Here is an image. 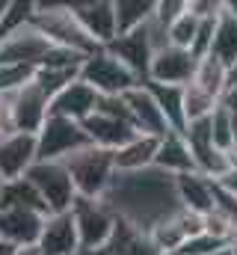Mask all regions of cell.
Returning a JSON list of instances; mask_svg holds the SVG:
<instances>
[{"label": "cell", "instance_id": "obj_31", "mask_svg": "<svg viewBox=\"0 0 237 255\" xmlns=\"http://www.w3.org/2000/svg\"><path fill=\"white\" fill-rule=\"evenodd\" d=\"M196 27H199V18L196 15H190V12L178 15L175 21L169 24V45L172 48H181V51H190V45L196 39Z\"/></svg>", "mask_w": 237, "mask_h": 255}, {"label": "cell", "instance_id": "obj_19", "mask_svg": "<svg viewBox=\"0 0 237 255\" xmlns=\"http://www.w3.org/2000/svg\"><path fill=\"white\" fill-rule=\"evenodd\" d=\"M175 196H178V205L184 211H190V214H199V217H211L214 214V181L205 178L202 172L178 175Z\"/></svg>", "mask_w": 237, "mask_h": 255}, {"label": "cell", "instance_id": "obj_20", "mask_svg": "<svg viewBox=\"0 0 237 255\" xmlns=\"http://www.w3.org/2000/svg\"><path fill=\"white\" fill-rule=\"evenodd\" d=\"M157 136H145L139 133L136 139H130L127 145H121L113 151V163H116L118 175H130V172H142L154 166V154H157Z\"/></svg>", "mask_w": 237, "mask_h": 255}, {"label": "cell", "instance_id": "obj_29", "mask_svg": "<svg viewBox=\"0 0 237 255\" xmlns=\"http://www.w3.org/2000/svg\"><path fill=\"white\" fill-rule=\"evenodd\" d=\"M36 68L30 65H0V95H15L27 83H33Z\"/></svg>", "mask_w": 237, "mask_h": 255}, {"label": "cell", "instance_id": "obj_21", "mask_svg": "<svg viewBox=\"0 0 237 255\" xmlns=\"http://www.w3.org/2000/svg\"><path fill=\"white\" fill-rule=\"evenodd\" d=\"M142 86L151 92V98H154V104L160 107V113H163V119H166L169 130L184 133V128H187V113H184V86H163V83H151V80H145Z\"/></svg>", "mask_w": 237, "mask_h": 255}, {"label": "cell", "instance_id": "obj_9", "mask_svg": "<svg viewBox=\"0 0 237 255\" xmlns=\"http://www.w3.org/2000/svg\"><path fill=\"white\" fill-rule=\"evenodd\" d=\"M196 65L199 60L190 51L181 48H163L151 57V68H148V80L151 83H163V86H190L196 77Z\"/></svg>", "mask_w": 237, "mask_h": 255}, {"label": "cell", "instance_id": "obj_38", "mask_svg": "<svg viewBox=\"0 0 237 255\" xmlns=\"http://www.w3.org/2000/svg\"><path fill=\"white\" fill-rule=\"evenodd\" d=\"M15 255H42V253H39V247H24V250H18Z\"/></svg>", "mask_w": 237, "mask_h": 255}, {"label": "cell", "instance_id": "obj_40", "mask_svg": "<svg viewBox=\"0 0 237 255\" xmlns=\"http://www.w3.org/2000/svg\"><path fill=\"white\" fill-rule=\"evenodd\" d=\"M226 9H229V12L237 18V0H229V3H226Z\"/></svg>", "mask_w": 237, "mask_h": 255}, {"label": "cell", "instance_id": "obj_14", "mask_svg": "<svg viewBox=\"0 0 237 255\" xmlns=\"http://www.w3.org/2000/svg\"><path fill=\"white\" fill-rule=\"evenodd\" d=\"M39 253L42 255H80V238L71 211L62 214H48L42 235H39Z\"/></svg>", "mask_w": 237, "mask_h": 255}, {"label": "cell", "instance_id": "obj_30", "mask_svg": "<svg viewBox=\"0 0 237 255\" xmlns=\"http://www.w3.org/2000/svg\"><path fill=\"white\" fill-rule=\"evenodd\" d=\"M211 139H214V145L223 151V154H229L232 148H235V130H232V116L223 110V107H217L214 113H211Z\"/></svg>", "mask_w": 237, "mask_h": 255}, {"label": "cell", "instance_id": "obj_26", "mask_svg": "<svg viewBox=\"0 0 237 255\" xmlns=\"http://www.w3.org/2000/svg\"><path fill=\"white\" fill-rule=\"evenodd\" d=\"M33 12H36V3L33 0H15V3H3L0 9V42L15 36L18 30L30 27L33 24Z\"/></svg>", "mask_w": 237, "mask_h": 255}, {"label": "cell", "instance_id": "obj_32", "mask_svg": "<svg viewBox=\"0 0 237 255\" xmlns=\"http://www.w3.org/2000/svg\"><path fill=\"white\" fill-rule=\"evenodd\" d=\"M214 30H217V15H214V18H199V27H196V39H193V45H190V54H193L196 60H205V57H211Z\"/></svg>", "mask_w": 237, "mask_h": 255}, {"label": "cell", "instance_id": "obj_12", "mask_svg": "<svg viewBox=\"0 0 237 255\" xmlns=\"http://www.w3.org/2000/svg\"><path fill=\"white\" fill-rule=\"evenodd\" d=\"M121 101H124V107H127L130 125L136 128V133L157 136V139L169 133V125H166V119H163L160 107L154 104L151 92H148L142 83H139V86H133L130 92H124V95H121Z\"/></svg>", "mask_w": 237, "mask_h": 255}, {"label": "cell", "instance_id": "obj_33", "mask_svg": "<svg viewBox=\"0 0 237 255\" xmlns=\"http://www.w3.org/2000/svg\"><path fill=\"white\" fill-rule=\"evenodd\" d=\"M187 12V0H157V9H154V21L160 27L169 30V24L175 21L178 15Z\"/></svg>", "mask_w": 237, "mask_h": 255}, {"label": "cell", "instance_id": "obj_37", "mask_svg": "<svg viewBox=\"0 0 237 255\" xmlns=\"http://www.w3.org/2000/svg\"><path fill=\"white\" fill-rule=\"evenodd\" d=\"M15 253H18V247H12V244L0 241V255H15Z\"/></svg>", "mask_w": 237, "mask_h": 255}, {"label": "cell", "instance_id": "obj_15", "mask_svg": "<svg viewBox=\"0 0 237 255\" xmlns=\"http://www.w3.org/2000/svg\"><path fill=\"white\" fill-rule=\"evenodd\" d=\"M98 98H101V95L77 77V80L68 83L59 95L51 98V116H59V119H68V122L83 125V122L98 110Z\"/></svg>", "mask_w": 237, "mask_h": 255}, {"label": "cell", "instance_id": "obj_11", "mask_svg": "<svg viewBox=\"0 0 237 255\" xmlns=\"http://www.w3.org/2000/svg\"><path fill=\"white\" fill-rule=\"evenodd\" d=\"M51 116V101L36 89V83H27L21 92L12 95V130L15 133H39Z\"/></svg>", "mask_w": 237, "mask_h": 255}, {"label": "cell", "instance_id": "obj_16", "mask_svg": "<svg viewBox=\"0 0 237 255\" xmlns=\"http://www.w3.org/2000/svg\"><path fill=\"white\" fill-rule=\"evenodd\" d=\"M42 226H45V214L21 211V208H0V241H6L18 250L36 247Z\"/></svg>", "mask_w": 237, "mask_h": 255}, {"label": "cell", "instance_id": "obj_41", "mask_svg": "<svg viewBox=\"0 0 237 255\" xmlns=\"http://www.w3.org/2000/svg\"><path fill=\"white\" fill-rule=\"evenodd\" d=\"M0 187H3V178H0Z\"/></svg>", "mask_w": 237, "mask_h": 255}, {"label": "cell", "instance_id": "obj_42", "mask_svg": "<svg viewBox=\"0 0 237 255\" xmlns=\"http://www.w3.org/2000/svg\"><path fill=\"white\" fill-rule=\"evenodd\" d=\"M223 255H229V253H223Z\"/></svg>", "mask_w": 237, "mask_h": 255}, {"label": "cell", "instance_id": "obj_3", "mask_svg": "<svg viewBox=\"0 0 237 255\" xmlns=\"http://www.w3.org/2000/svg\"><path fill=\"white\" fill-rule=\"evenodd\" d=\"M71 217L80 238V253H95L110 244L116 229V211L104 199H83L77 196L71 205Z\"/></svg>", "mask_w": 237, "mask_h": 255}, {"label": "cell", "instance_id": "obj_22", "mask_svg": "<svg viewBox=\"0 0 237 255\" xmlns=\"http://www.w3.org/2000/svg\"><path fill=\"white\" fill-rule=\"evenodd\" d=\"M211 57L220 60L226 68H232L237 63V18L226 9H220L217 15V30H214V45H211Z\"/></svg>", "mask_w": 237, "mask_h": 255}, {"label": "cell", "instance_id": "obj_6", "mask_svg": "<svg viewBox=\"0 0 237 255\" xmlns=\"http://www.w3.org/2000/svg\"><path fill=\"white\" fill-rule=\"evenodd\" d=\"M80 80L86 86H92L98 95H124L133 86H139V80L118 63L113 54H107L104 48L92 57H86L80 65Z\"/></svg>", "mask_w": 237, "mask_h": 255}, {"label": "cell", "instance_id": "obj_34", "mask_svg": "<svg viewBox=\"0 0 237 255\" xmlns=\"http://www.w3.org/2000/svg\"><path fill=\"white\" fill-rule=\"evenodd\" d=\"M15 133L12 130V95H0V136Z\"/></svg>", "mask_w": 237, "mask_h": 255}, {"label": "cell", "instance_id": "obj_24", "mask_svg": "<svg viewBox=\"0 0 237 255\" xmlns=\"http://www.w3.org/2000/svg\"><path fill=\"white\" fill-rule=\"evenodd\" d=\"M113 9H116V33L121 36L148 24L157 9V0H113Z\"/></svg>", "mask_w": 237, "mask_h": 255}, {"label": "cell", "instance_id": "obj_10", "mask_svg": "<svg viewBox=\"0 0 237 255\" xmlns=\"http://www.w3.org/2000/svg\"><path fill=\"white\" fill-rule=\"evenodd\" d=\"M51 51V42L30 24L24 30H18L15 36L0 42V65H30L39 68L45 60V54Z\"/></svg>", "mask_w": 237, "mask_h": 255}, {"label": "cell", "instance_id": "obj_8", "mask_svg": "<svg viewBox=\"0 0 237 255\" xmlns=\"http://www.w3.org/2000/svg\"><path fill=\"white\" fill-rule=\"evenodd\" d=\"M68 6H71V15L77 18V24L86 30V36L98 48H107L118 36L113 0H86V3H68Z\"/></svg>", "mask_w": 237, "mask_h": 255}, {"label": "cell", "instance_id": "obj_18", "mask_svg": "<svg viewBox=\"0 0 237 255\" xmlns=\"http://www.w3.org/2000/svg\"><path fill=\"white\" fill-rule=\"evenodd\" d=\"M154 169H160V172L169 175V178L196 172V160H193V154H190V145H187L184 133L169 130L166 136H160L157 154H154Z\"/></svg>", "mask_w": 237, "mask_h": 255}, {"label": "cell", "instance_id": "obj_39", "mask_svg": "<svg viewBox=\"0 0 237 255\" xmlns=\"http://www.w3.org/2000/svg\"><path fill=\"white\" fill-rule=\"evenodd\" d=\"M229 83H237V63L229 68Z\"/></svg>", "mask_w": 237, "mask_h": 255}, {"label": "cell", "instance_id": "obj_13", "mask_svg": "<svg viewBox=\"0 0 237 255\" xmlns=\"http://www.w3.org/2000/svg\"><path fill=\"white\" fill-rule=\"evenodd\" d=\"M36 160H39V154H36V136L33 133L0 136V178L3 181L24 178Z\"/></svg>", "mask_w": 237, "mask_h": 255}, {"label": "cell", "instance_id": "obj_35", "mask_svg": "<svg viewBox=\"0 0 237 255\" xmlns=\"http://www.w3.org/2000/svg\"><path fill=\"white\" fill-rule=\"evenodd\" d=\"M220 107H223L229 116L237 119V83H229V86H226V92H223V98H220Z\"/></svg>", "mask_w": 237, "mask_h": 255}, {"label": "cell", "instance_id": "obj_4", "mask_svg": "<svg viewBox=\"0 0 237 255\" xmlns=\"http://www.w3.org/2000/svg\"><path fill=\"white\" fill-rule=\"evenodd\" d=\"M24 178L42 196V202L48 205V214L71 211V205L77 199V190H74L71 175H68L62 160H36Z\"/></svg>", "mask_w": 237, "mask_h": 255}, {"label": "cell", "instance_id": "obj_25", "mask_svg": "<svg viewBox=\"0 0 237 255\" xmlns=\"http://www.w3.org/2000/svg\"><path fill=\"white\" fill-rule=\"evenodd\" d=\"M193 86L205 89L208 95H214L220 101L223 92H226V86H229V68L220 63V60H214V57H205V60H199V65H196Z\"/></svg>", "mask_w": 237, "mask_h": 255}, {"label": "cell", "instance_id": "obj_27", "mask_svg": "<svg viewBox=\"0 0 237 255\" xmlns=\"http://www.w3.org/2000/svg\"><path fill=\"white\" fill-rule=\"evenodd\" d=\"M220 107V101L214 98V95H208L205 89H199V86H184V113H187V125L190 122H196V119H208L214 110Z\"/></svg>", "mask_w": 237, "mask_h": 255}, {"label": "cell", "instance_id": "obj_28", "mask_svg": "<svg viewBox=\"0 0 237 255\" xmlns=\"http://www.w3.org/2000/svg\"><path fill=\"white\" fill-rule=\"evenodd\" d=\"M229 250H232L229 241H223V238H217L211 232H202V235L190 238L175 255H223V253H229Z\"/></svg>", "mask_w": 237, "mask_h": 255}, {"label": "cell", "instance_id": "obj_36", "mask_svg": "<svg viewBox=\"0 0 237 255\" xmlns=\"http://www.w3.org/2000/svg\"><path fill=\"white\" fill-rule=\"evenodd\" d=\"M217 184H223L229 193H235V196H237V169H229V172H226Z\"/></svg>", "mask_w": 237, "mask_h": 255}, {"label": "cell", "instance_id": "obj_2", "mask_svg": "<svg viewBox=\"0 0 237 255\" xmlns=\"http://www.w3.org/2000/svg\"><path fill=\"white\" fill-rule=\"evenodd\" d=\"M62 163L71 175V184H74L77 196H83V199H104L113 178H116L113 151L98 148V145H86L83 151L65 157Z\"/></svg>", "mask_w": 237, "mask_h": 255}, {"label": "cell", "instance_id": "obj_23", "mask_svg": "<svg viewBox=\"0 0 237 255\" xmlns=\"http://www.w3.org/2000/svg\"><path fill=\"white\" fill-rule=\"evenodd\" d=\"M0 208H21V211H36L48 217V205L42 202V196L27 178H15V181H3L0 187Z\"/></svg>", "mask_w": 237, "mask_h": 255}, {"label": "cell", "instance_id": "obj_7", "mask_svg": "<svg viewBox=\"0 0 237 255\" xmlns=\"http://www.w3.org/2000/svg\"><path fill=\"white\" fill-rule=\"evenodd\" d=\"M104 51L113 54L139 83L148 80V68H151V57H154L151 36H148V24H142V27H136V30H130V33L116 36Z\"/></svg>", "mask_w": 237, "mask_h": 255}, {"label": "cell", "instance_id": "obj_5", "mask_svg": "<svg viewBox=\"0 0 237 255\" xmlns=\"http://www.w3.org/2000/svg\"><path fill=\"white\" fill-rule=\"evenodd\" d=\"M89 142L83 125L59 119V116H48V122L36 133V154L39 160H65L77 151H83Z\"/></svg>", "mask_w": 237, "mask_h": 255}, {"label": "cell", "instance_id": "obj_17", "mask_svg": "<svg viewBox=\"0 0 237 255\" xmlns=\"http://www.w3.org/2000/svg\"><path fill=\"white\" fill-rule=\"evenodd\" d=\"M83 130H86V136H89L92 145L107 148V151H118L121 145H127L130 139L139 136L130 122H121V119L104 116V113H92V116L83 122Z\"/></svg>", "mask_w": 237, "mask_h": 255}, {"label": "cell", "instance_id": "obj_1", "mask_svg": "<svg viewBox=\"0 0 237 255\" xmlns=\"http://www.w3.org/2000/svg\"><path fill=\"white\" fill-rule=\"evenodd\" d=\"M33 27L57 48H68L74 54H83V57H92L98 54L101 48L86 36V30L77 24V18L71 15V6L68 3H36V12H33Z\"/></svg>", "mask_w": 237, "mask_h": 255}]
</instances>
